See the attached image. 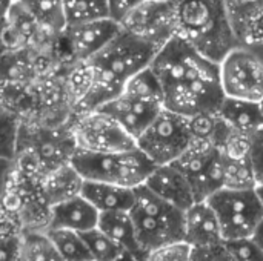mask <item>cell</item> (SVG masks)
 I'll return each instance as SVG.
<instances>
[{
    "instance_id": "41",
    "label": "cell",
    "mask_w": 263,
    "mask_h": 261,
    "mask_svg": "<svg viewBox=\"0 0 263 261\" xmlns=\"http://www.w3.org/2000/svg\"><path fill=\"white\" fill-rule=\"evenodd\" d=\"M260 105H262V109H263V100H262V102H260Z\"/></svg>"
},
{
    "instance_id": "21",
    "label": "cell",
    "mask_w": 263,
    "mask_h": 261,
    "mask_svg": "<svg viewBox=\"0 0 263 261\" xmlns=\"http://www.w3.org/2000/svg\"><path fill=\"white\" fill-rule=\"evenodd\" d=\"M18 3L43 34L60 38L66 29L65 0H18Z\"/></svg>"
},
{
    "instance_id": "40",
    "label": "cell",
    "mask_w": 263,
    "mask_h": 261,
    "mask_svg": "<svg viewBox=\"0 0 263 261\" xmlns=\"http://www.w3.org/2000/svg\"><path fill=\"white\" fill-rule=\"evenodd\" d=\"M6 2H11V3H14V2H18V0H6Z\"/></svg>"
},
{
    "instance_id": "5",
    "label": "cell",
    "mask_w": 263,
    "mask_h": 261,
    "mask_svg": "<svg viewBox=\"0 0 263 261\" xmlns=\"http://www.w3.org/2000/svg\"><path fill=\"white\" fill-rule=\"evenodd\" d=\"M129 212L139 245L146 254L185 240V211L162 200L145 185L136 188V203Z\"/></svg>"
},
{
    "instance_id": "36",
    "label": "cell",
    "mask_w": 263,
    "mask_h": 261,
    "mask_svg": "<svg viewBox=\"0 0 263 261\" xmlns=\"http://www.w3.org/2000/svg\"><path fill=\"white\" fill-rule=\"evenodd\" d=\"M145 254H134V252H129V251H123L120 254V257H117L114 261H146Z\"/></svg>"
},
{
    "instance_id": "42",
    "label": "cell",
    "mask_w": 263,
    "mask_h": 261,
    "mask_svg": "<svg viewBox=\"0 0 263 261\" xmlns=\"http://www.w3.org/2000/svg\"><path fill=\"white\" fill-rule=\"evenodd\" d=\"M89 261H94V260H89Z\"/></svg>"
},
{
    "instance_id": "22",
    "label": "cell",
    "mask_w": 263,
    "mask_h": 261,
    "mask_svg": "<svg viewBox=\"0 0 263 261\" xmlns=\"http://www.w3.org/2000/svg\"><path fill=\"white\" fill-rule=\"evenodd\" d=\"M99 228L103 232H106L116 243H119L125 251L148 255L139 245L136 225L129 211L102 212L99 220Z\"/></svg>"
},
{
    "instance_id": "11",
    "label": "cell",
    "mask_w": 263,
    "mask_h": 261,
    "mask_svg": "<svg viewBox=\"0 0 263 261\" xmlns=\"http://www.w3.org/2000/svg\"><path fill=\"white\" fill-rule=\"evenodd\" d=\"M76 149L88 152H117L137 148V140L111 115L99 109L74 114L71 126Z\"/></svg>"
},
{
    "instance_id": "9",
    "label": "cell",
    "mask_w": 263,
    "mask_h": 261,
    "mask_svg": "<svg viewBox=\"0 0 263 261\" xmlns=\"http://www.w3.org/2000/svg\"><path fill=\"white\" fill-rule=\"evenodd\" d=\"M222 83L228 97L263 100V42L234 48L220 63Z\"/></svg>"
},
{
    "instance_id": "2",
    "label": "cell",
    "mask_w": 263,
    "mask_h": 261,
    "mask_svg": "<svg viewBox=\"0 0 263 261\" xmlns=\"http://www.w3.org/2000/svg\"><path fill=\"white\" fill-rule=\"evenodd\" d=\"M159 51L154 43L122 26L106 46L86 60L94 71V83L74 114L96 111L112 100L134 75L151 66Z\"/></svg>"
},
{
    "instance_id": "10",
    "label": "cell",
    "mask_w": 263,
    "mask_h": 261,
    "mask_svg": "<svg viewBox=\"0 0 263 261\" xmlns=\"http://www.w3.org/2000/svg\"><path fill=\"white\" fill-rule=\"evenodd\" d=\"M174 165L190 180L197 202L208 200L223 188L225 157L222 149L211 142L193 137L190 148Z\"/></svg>"
},
{
    "instance_id": "29",
    "label": "cell",
    "mask_w": 263,
    "mask_h": 261,
    "mask_svg": "<svg viewBox=\"0 0 263 261\" xmlns=\"http://www.w3.org/2000/svg\"><path fill=\"white\" fill-rule=\"evenodd\" d=\"M94 83V71L91 65L85 62H74L72 71L68 77L66 91L69 94V102L72 105V109L85 98V95L89 92Z\"/></svg>"
},
{
    "instance_id": "35",
    "label": "cell",
    "mask_w": 263,
    "mask_h": 261,
    "mask_svg": "<svg viewBox=\"0 0 263 261\" xmlns=\"http://www.w3.org/2000/svg\"><path fill=\"white\" fill-rule=\"evenodd\" d=\"M251 162L259 186L263 185V126L251 138Z\"/></svg>"
},
{
    "instance_id": "33",
    "label": "cell",
    "mask_w": 263,
    "mask_h": 261,
    "mask_svg": "<svg viewBox=\"0 0 263 261\" xmlns=\"http://www.w3.org/2000/svg\"><path fill=\"white\" fill-rule=\"evenodd\" d=\"M145 2L146 0H108L109 17L123 25V22Z\"/></svg>"
},
{
    "instance_id": "26",
    "label": "cell",
    "mask_w": 263,
    "mask_h": 261,
    "mask_svg": "<svg viewBox=\"0 0 263 261\" xmlns=\"http://www.w3.org/2000/svg\"><path fill=\"white\" fill-rule=\"evenodd\" d=\"M225 157V155H223ZM257 177L250 157L230 158L225 157L223 188L228 189H257Z\"/></svg>"
},
{
    "instance_id": "19",
    "label": "cell",
    "mask_w": 263,
    "mask_h": 261,
    "mask_svg": "<svg viewBox=\"0 0 263 261\" xmlns=\"http://www.w3.org/2000/svg\"><path fill=\"white\" fill-rule=\"evenodd\" d=\"M217 112L234 131L250 137L263 126V109L259 102L227 95Z\"/></svg>"
},
{
    "instance_id": "32",
    "label": "cell",
    "mask_w": 263,
    "mask_h": 261,
    "mask_svg": "<svg viewBox=\"0 0 263 261\" xmlns=\"http://www.w3.org/2000/svg\"><path fill=\"white\" fill-rule=\"evenodd\" d=\"M23 232L2 231V251L0 261H20L22 258Z\"/></svg>"
},
{
    "instance_id": "23",
    "label": "cell",
    "mask_w": 263,
    "mask_h": 261,
    "mask_svg": "<svg viewBox=\"0 0 263 261\" xmlns=\"http://www.w3.org/2000/svg\"><path fill=\"white\" fill-rule=\"evenodd\" d=\"M190 128L194 138L206 140L222 148L233 128L219 115V112H205L190 117Z\"/></svg>"
},
{
    "instance_id": "13",
    "label": "cell",
    "mask_w": 263,
    "mask_h": 261,
    "mask_svg": "<svg viewBox=\"0 0 263 261\" xmlns=\"http://www.w3.org/2000/svg\"><path fill=\"white\" fill-rule=\"evenodd\" d=\"M122 29V25L112 18H102L80 25L66 26L60 35L74 62H85L106 46Z\"/></svg>"
},
{
    "instance_id": "12",
    "label": "cell",
    "mask_w": 263,
    "mask_h": 261,
    "mask_svg": "<svg viewBox=\"0 0 263 261\" xmlns=\"http://www.w3.org/2000/svg\"><path fill=\"white\" fill-rule=\"evenodd\" d=\"M122 26L162 49L177 35L176 6L146 0L123 22Z\"/></svg>"
},
{
    "instance_id": "14",
    "label": "cell",
    "mask_w": 263,
    "mask_h": 261,
    "mask_svg": "<svg viewBox=\"0 0 263 261\" xmlns=\"http://www.w3.org/2000/svg\"><path fill=\"white\" fill-rule=\"evenodd\" d=\"M145 186L157 197L182 211L190 209L197 202L190 180L174 163L156 166L145 182Z\"/></svg>"
},
{
    "instance_id": "24",
    "label": "cell",
    "mask_w": 263,
    "mask_h": 261,
    "mask_svg": "<svg viewBox=\"0 0 263 261\" xmlns=\"http://www.w3.org/2000/svg\"><path fill=\"white\" fill-rule=\"evenodd\" d=\"M46 234L65 261L92 260L88 245L80 232L69 229H49Z\"/></svg>"
},
{
    "instance_id": "30",
    "label": "cell",
    "mask_w": 263,
    "mask_h": 261,
    "mask_svg": "<svg viewBox=\"0 0 263 261\" xmlns=\"http://www.w3.org/2000/svg\"><path fill=\"white\" fill-rule=\"evenodd\" d=\"M194 248L183 242L170 243L148 252L146 261H191Z\"/></svg>"
},
{
    "instance_id": "34",
    "label": "cell",
    "mask_w": 263,
    "mask_h": 261,
    "mask_svg": "<svg viewBox=\"0 0 263 261\" xmlns=\"http://www.w3.org/2000/svg\"><path fill=\"white\" fill-rule=\"evenodd\" d=\"M191 261H236L225 246V242L217 246L208 248H196L193 251Z\"/></svg>"
},
{
    "instance_id": "17",
    "label": "cell",
    "mask_w": 263,
    "mask_h": 261,
    "mask_svg": "<svg viewBox=\"0 0 263 261\" xmlns=\"http://www.w3.org/2000/svg\"><path fill=\"white\" fill-rule=\"evenodd\" d=\"M240 45L263 42V0H225Z\"/></svg>"
},
{
    "instance_id": "25",
    "label": "cell",
    "mask_w": 263,
    "mask_h": 261,
    "mask_svg": "<svg viewBox=\"0 0 263 261\" xmlns=\"http://www.w3.org/2000/svg\"><path fill=\"white\" fill-rule=\"evenodd\" d=\"M20 261H65L43 231L23 232Z\"/></svg>"
},
{
    "instance_id": "4",
    "label": "cell",
    "mask_w": 263,
    "mask_h": 261,
    "mask_svg": "<svg viewBox=\"0 0 263 261\" xmlns=\"http://www.w3.org/2000/svg\"><path fill=\"white\" fill-rule=\"evenodd\" d=\"M116 118L136 140L165 109L162 86L151 68L134 75L109 102L97 108Z\"/></svg>"
},
{
    "instance_id": "39",
    "label": "cell",
    "mask_w": 263,
    "mask_h": 261,
    "mask_svg": "<svg viewBox=\"0 0 263 261\" xmlns=\"http://www.w3.org/2000/svg\"><path fill=\"white\" fill-rule=\"evenodd\" d=\"M257 192H259V195H260V198H262L263 202V185L262 186H257Z\"/></svg>"
},
{
    "instance_id": "27",
    "label": "cell",
    "mask_w": 263,
    "mask_h": 261,
    "mask_svg": "<svg viewBox=\"0 0 263 261\" xmlns=\"http://www.w3.org/2000/svg\"><path fill=\"white\" fill-rule=\"evenodd\" d=\"M66 26L111 18L108 0H65Z\"/></svg>"
},
{
    "instance_id": "38",
    "label": "cell",
    "mask_w": 263,
    "mask_h": 261,
    "mask_svg": "<svg viewBox=\"0 0 263 261\" xmlns=\"http://www.w3.org/2000/svg\"><path fill=\"white\" fill-rule=\"evenodd\" d=\"M151 2H157V3H166V5H173L177 6L182 0H151Z\"/></svg>"
},
{
    "instance_id": "3",
    "label": "cell",
    "mask_w": 263,
    "mask_h": 261,
    "mask_svg": "<svg viewBox=\"0 0 263 261\" xmlns=\"http://www.w3.org/2000/svg\"><path fill=\"white\" fill-rule=\"evenodd\" d=\"M176 17L177 35L217 63L240 45L225 0H182Z\"/></svg>"
},
{
    "instance_id": "1",
    "label": "cell",
    "mask_w": 263,
    "mask_h": 261,
    "mask_svg": "<svg viewBox=\"0 0 263 261\" xmlns=\"http://www.w3.org/2000/svg\"><path fill=\"white\" fill-rule=\"evenodd\" d=\"M149 68L162 86L165 108L177 114L217 112L227 97L220 63L200 54L180 35L157 52Z\"/></svg>"
},
{
    "instance_id": "31",
    "label": "cell",
    "mask_w": 263,
    "mask_h": 261,
    "mask_svg": "<svg viewBox=\"0 0 263 261\" xmlns=\"http://www.w3.org/2000/svg\"><path fill=\"white\" fill-rule=\"evenodd\" d=\"M225 246L236 261H263V249L251 237L225 242Z\"/></svg>"
},
{
    "instance_id": "37",
    "label": "cell",
    "mask_w": 263,
    "mask_h": 261,
    "mask_svg": "<svg viewBox=\"0 0 263 261\" xmlns=\"http://www.w3.org/2000/svg\"><path fill=\"white\" fill-rule=\"evenodd\" d=\"M260 248L263 249V220L260 222V225L257 226V229L254 231V234H253V237H251Z\"/></svg>"
},
{
    "instance_id": "20",
    "label": "cell",
    "mask_w": 263,
    "mask_h": 261,
    "mask_svg": "<svg viewBox=\"0 0 263 261\" xmlns=\"http://www.w3.org/2000/svg\"><path fill=\"white\" fill-rule=\"evenodd\" d=\"M83 183L85 178L69 162L48 172L42 182V188L46 202L49 203V206H52L76 195H80Z\"/></svg>"
},
{
    "instance_id": "7",
    "label": "cell",
    "mask_w": 263,
    "mask_h": 261,
    "mask_svg": "<svg viewBox=\"0 0 263 261\" xmlns=\"http://www.w3.org/2000/svg\"><path fill=\"white\" fill-rule=\"evenodd\" d=\"M206 202L219 217L225 242L253 237L263 220V202L257 189L222 188Z\"/></svg>"
},
{
    "instance_id": "18",
    "label": "cell",
    "mask_w": 263,
    "mask_h": 261,
    "mask_svg": "<svg viewBox=\"0 0 263 261\" xmlns=\"http://www.w3.org/2000/svg\"><path fill=\"white\" fill-rule=\"evenodd\" d=\"M82 195L100 214L112 211H131L136 203V189L102 182L85 180Z\"/></svg>"
},
{
    "instance_id": "6",
    "label": "cell",
    "mask_w": 263,
    "mask_h": 261,
    "mask_svg": "<svg viewBox=\"0 0 263 261\" xmlns=\"http://www.w3.org/2000/svg\"><path fill=\"white\" fill-rule=\"evenodd\" d=\"M71 165L85 180L133 189L145 185L156 168L140 148L117 152H88L76 149L71 157Z\"/></svg>"
},
{
    "instance_id": "15",
    "label": "cell",
    "mask_w": 263,
    "mask_h": 261,
    "mask_svg": "<svg viewBox=\"0 0 263 261\" xmlns=\"http://www.w3.org/2000/svg\"><path fill=\"white\" fill-rule=\"evenodd\" d=\"M185 242L196 248L217 246L225 242L214 208L206 202H196L185 211Z\"/></svg>"
},
{
    "instance_id": "8",
    "label": "cell",
    "mask_w": 263,
    "mask_h": 261,
    "mask_svg": "<svg viewBox=\"0 0 263 261\" xmlns=\"http://www.w3.org/2000/svg\"><path fill=\"white\" fill-rule=\"evenodd\" d=\"M191 142L190 117L165 108L137 137V148H140L156 166H160L174 163L190 148Z\"/></svg>"
},
{
    "instance_id": "28",
    "label": "cell",
    "mask_w": 263,
    "mask_h": 261,
    "mask_svg": "<svg viewBox=\"0 0 263 261\" xmlns=\"http://www.w3.org/2000/svg\"><path fill=\"white\" fill-rule=\"evenodd\" d=\"M82 235L88 245V249L94 261H114L125 251L99 226L91 231L82 232Z\"/></svg>"
},
{
    "instance_id": "16",
    "label": "cell",
    "mask_w": 263,
    "mask_h": 261,
    "mask_svg": "<svg viewBox=\"0 0 263 261\" xmlns=\"http://www.w3.org/2000/svg\"><path fill=\"white\" fill-rule=\"evenodd\" d=\"M100 212L80 194L51 206L49 229H69L86 232L99 226Z\"/></svg>"
}]
</instances>
